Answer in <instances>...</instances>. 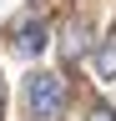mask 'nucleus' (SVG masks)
<instances>
[{
	"label": "nucleus",
	"instance_id": "obj_5",
	"mask_svg": "<svg viewBox=\"0 0 116 121\" xmlns=\"http://www.w3.org/2000/svg\"><path fill=\"white\" fill-rule=\"evenodd\" d=\"M0 111H5V86H0Z\"/></svg>",
	"mask_w": 116,
	"mask_h": 121
},
{
	"label": "nucleus",
	"instance_id": "obj_3",
	"mask_svg": "<svg viewBox=\"0 0 116 121\" xmlns=\"http://www.w3.org/2000/svg\"><path fill=\"white\" fill-rule=\"evenodd\" d=\"M96 71H101V81H116V30L96 45Z\"/></svg>",
	"mask_w": 116,
	"mask_h": 121
},
{
	"label": "nucleus",
	"instance_id": "obj_2",
	"mask_svg": "<svg viewBox=\"0 0 116 121\" xmlns=\"http://www.w3.org/2000/svg\"><path fill=\"white\" fill-rule=\"evenodd\" d=\"M46 45H51V25H46V20L30 15V20L15 25V51H20V56H40Z\"/></svg>",
	"mask_w": 116,
	"mask_h": 121
},
{
	"label": "nucleus",
	"instance_id": "obj_4",
	"mask_svg": "<svg viewBox=\"0 0 116 121\" xmlns=\"http://www.w3.org/2000/svg\"><path fill=\"white\" fill-rule=\"evenodd\" d=\"M86 121H116V111H111V106H91V116H86Z\"/></svg>",
	"mask_w": 116,
	"mask_h": 121
},
{
	"label": "nucleus",
	"instance_id": "obj_1",
	"mask_svg": "<svg viewBox=\"0 0 116 121\" xmlns=\"http://www.w3.org/2000/svg\"><path fill=\"white\" fill-rule=\"evenodd\" d=\"M25 111H30V121H61L66 116V76L61 71L25 76Z\"/></svg>",
	"mask_w": 116,
	"mask_h": 121
}]
</instances>
